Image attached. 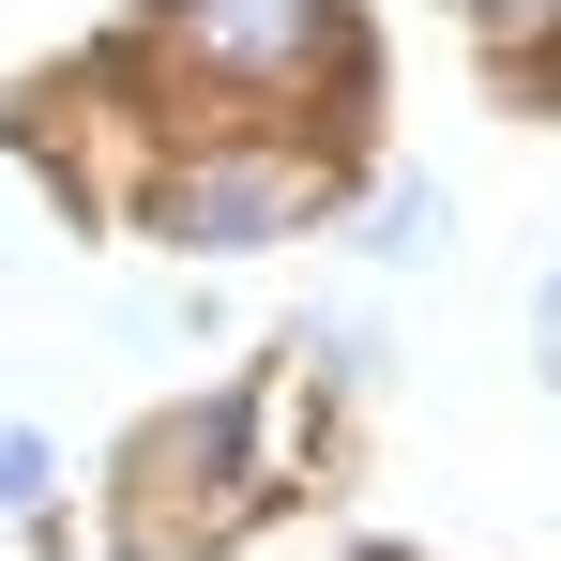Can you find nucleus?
<instances>
[{
	"label": "nucleus",
	"mask_w": 561,
	"mask_h": 561,
	"mask_svg": "<svg viewBox=\"0 0 561 561\" xmlns=\"http://www.w3.org/2000/svg\"><path fill=\"white\" fill-rule=\"evenodd\" d=\"M168 46L228 77H288V61H334V0H168Z\"/></svg>",
	"instance_id": "obj_1"
},
{
	"label": "nucleus",
	"mask_w": 561,
	"mask_h": 561,
	"mask_svg": "<svg viewBox=\"0 0 561 561\" xmlns=\"http://www.w3.org/2000/svg\"><path fill=\"white\" fill-rule=\"evenodd\" d=\"M152 213H168L183 243H259V228L304 213V168H213V183H168Z\"/></svg>",
	"instance_id": "obj_2"
},
{
	"label": "nucleus",
	"mask_w": 561,
	"mask_h": 561,
	"mask_svg": "<svg viewBox=\"0 0 561 561\" xmlns=\"http://www.w3.org/2000/svg\"><path fill=\"white\" fill-rule=\"evenodd\" d=\"M425 243H440V197L410 183V197H394V213H379V259H425Z\"/></svg>",
	"instance_id": "obj_3"
},
{
	"label": "nucleus",
	"mask_w": 561,
	"mask_h": 561,
	"mask_svg": "<svg viewBox=\"0 0 561 561\" xmlns=\"http://www.w3.org/2000/svg\"><path fill=\"white\" fill-rule=\"evenodd\" d=\"M46 501V440H0V516H31Z\"/></svg>",
	"instance_id": "obj_4"
},
{
	"label": "nucleus",
	"mask_w": 561,
	"mask_h": 561,
	"mask_svg": "<svg viewBox=\"0 0 561 561\" xmlns=\"http://www.w3.org/2000/svg\"><path fill=\"white\" fill-rule=\"evenodd\" d=\"M501 15H516V31H547V15H561V0H501Z\"/></svg>",
	"instance_id": "obj_5"
}]
</instances>
